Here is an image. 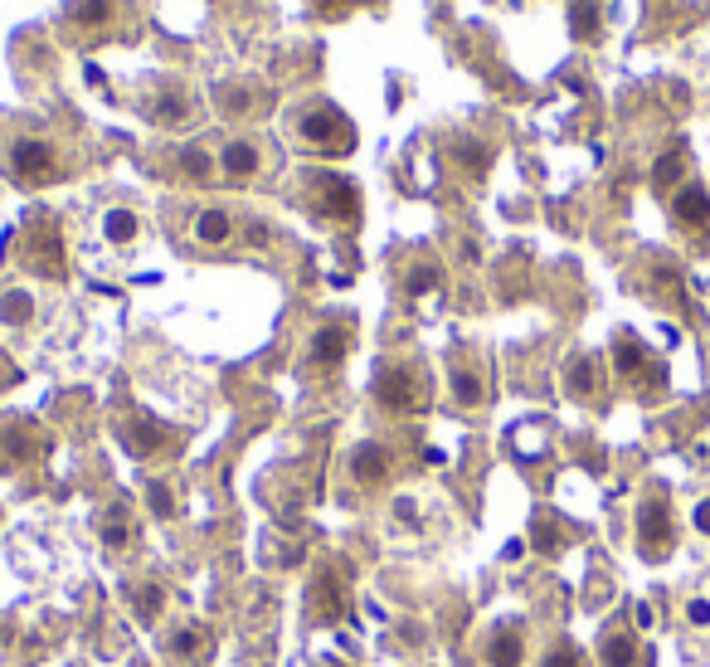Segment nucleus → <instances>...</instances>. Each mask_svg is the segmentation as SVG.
<instances>
[{"mask_svg": "<svg viewBox=\"0 0 710 667\" xmlns=\"http://www.w3.org/2000/svg\"><path fill=\"white\" fill-rule=\"evenodd\" d=\"M151 118L161 122V128H175V122H185V98H181V93H166V98L151 108Z\"/></svg>", "mask_w": 710, "mask_h": 667, "instance_id": "c756f323", "label": "nucleus"}, {"mask_svg": "<svg viewBox=\"0 0 710 667\" xmlns=\"http://www.w3.org/2000/svg\"><path fill=\"white\" fill-rule=\"evenodd\" d=\"M613 366H619V375L628 385H638L642 395H657L666 385V371H662V361L652 356V351L642 347L633 331H619V341H613Z\"/></svg>", "mask_w": 710, "mask_h": 667, "instance_id": "7ed1b4c3", "label": "nucleus"}, {"mask_svg": "<svg viewBox=\"0 0 710 667\" xmlns=\"http://www.w3.org/2000/svg\"><path fill=\"white\" fill-rule=\"evenodd\" d=\"M351 599H346V580L336 566H317L307 580V619L311 623H336L346 619Z\"/></svg>", "mask_w": 710, "mask_h": 667, "instance_id": "39448f33", "label": "nucleus"}, {"mask_svg": "<svg viewBox=\"0 0 710 667\" xmlns=\"http://www.w3.org/2000/svg\"><path fill=\"white\" fill-rule=\"evenodd\" d=\"M457 161H467V171L482 175V171H487V161H492V151L477 147V142H457Z\"/></svg>", "mask_w": 710, "mask_h": 667, "instance_id": "473e14b6", "label": "nucleus"}, {"mask_svg": "<svg viewBox=\"0 0 710 667\" xmlns=\"http://www.w3.org/2000/svg\"><path fill=\"white\" fill-rule=\"evenodd\" d=\"M686 619H691L696 629H706V623H710V599H691V604H686Z\"/></svg>", "mask_w": 710, "mask_h": 667, "instance_id": "c9c22d12", "label": "nucleus"}, {"mask_svg": "<svg viewBox=\"0 0 710 667\" xmlns=\"http://www.w3.org/2000/svg\"><path fill=\"white\" fill-rule=\"evenodd\" d=\"M633 619H638V629H647V623H652V609H647V604H638V609H633Z\"/></svg>", "mask_w": 710, "mask_h": 667, "instance_id": "4c0bfd02", "label": "nucleus"}, {"mask_svg": "<svg viewBox=\"0 0 710 667\" xmlns=\"http://www.w3.org/2000/svg\"><path fill=\"white\" fill-rule=\"evenodd\" d=\"M0 448H5V458H29L39 444H29V429H20V434H10V439L0 444Z\"/></svg>", "mask_w": 710, "mask_h": 667, "instance_id": "f704fd0d", "label": "nucleus"}, {"mask_svg": "<svg viewBox=\"0 0 710 667\" xmlns=\"http://www.w3.org/2000/svg\"><path fill=\"white\" fill-rule=\"evenodd\" d=\"M69 20H73V25H83V29L108 25V20H112V0H73Z\"/></svg>", "mask_w": 710, "mask_h": 667, "instance_id": "aec40b11", "label": "nucleus"}, {"mask_svg": "<svg viewBox=\"0 0 710 667\" xmlns=\"http://www.w3.org/2000/svg\"><path fill=\"white\" fill-rule=\"evenodd\" d=\"M35 317V298L29 293H5L0 298V322H10V327H20V322Z\"/></svg>", "mask_w": 710, "mask_h": 667, "instance_id": "bb28decb", "label": "nucleus"}, {"mask_svg": "<svg viewBox=\"0 0 710 667\" xmlns=\"http://www.w3.org/2000/svg\"><path fill=\"white\" fill-rule=\"evenodd\" d=\"M297 137L307 151L317 156H351L355 151V128L346 112H336L331 102H317V108H307L297 118Z\"/></svg>", "mask_w": 710, "mask_h": 667, "instance_id": "f257e3e1", "label": "nucleus"}, {"mask_svg": "<svg viewBox=\"0 0 710 667\" xmlns=\"http://www.w3.org/2000/svg\"><path fill=\"white\" fill-rule=\"evenodd\" d=\"M98 536H102V546H108L112 556H122V550L132 546V521H127V512H122V507H108V512H102V521H98Z\"/></svg>", "mask_w": 710, "mask_h": 667, "instance_id": "dca6fc26", "label": "nucleus"}, {"mask_svg": "<svg viewBox=\"0 0 710 667\" xmlns=\"http://www.w3.org/2000/svg\"><path fill=\"white\" fill-rule=\"evenodd\" d=\"M351 477L360 487H380L384 477H390V448L384 444H375V439H365V444H355L351 448Z\"/></svg>", "mask_w": 710, "mask_h": 667, "instance_id": "f8f14e48", "label": "nucleus"}, {"mask_svg": "<svg viewBox=\"0 0 710 667\" xmlns=\"http://www.w3.org/2000/svg\"><path fill=\"white\" fill-rule=\"evenodd\" d=\"M521 658H526V629L516 619L497 623L487 633V667H521Z\"/></svg>", "mask_w": 710, "mask_h": 667, "instance_id": "9b49d317", "label": "nucleus"}, {"mask_svg": "<svg viewBox=\"0 0 710 667\" xmlns=\"http://www.w3.org/2000/svg\"><path fill=\"white\" fill-rule=\"evenodd\" d=\"M375 400L394 414H414L428 404V380L409 366H380V375H375Z\"/></svg>", "mask_w": 710, "mask_h": 667, "instance_id": "20e7f679", "label": "nucleus"}, {"mask_svg": "<svg viewBox=\"0 0 710 667\" xmlns=\"http://www.w3.org/2000/svg\"><path fill=\"white\" fill-rule=\"evenodd\" d=\"M146 507H151V517H161V521L175 517V497H171V487H166L161 477H151V483H146Z\"/></svg>", "mask_w": 710, "mask_h": 667, "instance_id": "cd10ccee", "label": "nucleus"}, {"mask_svg": "<svg viewBox=\"0 0 710 667\" xmlns=\"http://www.w3.org/2000/svg\"><path fill=\"white\" fill-rule=\"evenodd\" d=\"M482 375H477V371H467V366H457L453 371V400L457 404H467V410H473V404H482Z\"/></svg>", "mask_w": 710, "mask_h": 667, "instance_id": "b1692460", "label": "nucleus"}, {"mask_svg": "<svg viewBox=\"0 0 710 667\" xmlns=\"http://www.w3.org/2000/svg\"><path fill=\"white\" fill-rule=\"evenodd\" d=\"M102 234H108L112 244H132V239L142 234V220L132 210H108L102 215Z\"/></svg>", "mask_w": 710, "mask_h": 667, "instance_id": "412c9836", "label": "nucleus"}, {"mask_svg": "<svg viewBox=\"0 0 710 667\" xmlns=\"http://www.w3.org/2000/svg\"><path fill=\"white\" fill-rule=\"evenodd\" d=\"M219 166H224V175L229 181H254L258 175V166H264V151L254 147V142H229L224 147V156H219Z\"/></svg>", "mask_w": 710, "mask_h": 667, "instance_id": "ddd939ff", "label": "nucleus"}, {"mask_svg": "<svg viewBox=\"0 0 710 667\" xmlns=\"http://www.w3.org/2000/svg\"><path fill=\"white\" fill-rule=\"evenodd\" d=\"M331 667H341V663H331Z\"/></svg>", "mask_w": 710, "mask_h": 667, "instance_id": "ea45409f", "label": "nucleus"}, {"mask_svg": "<svg viewBox=\"0 0 710 667\" xmlns=\"http://www.w3.org/2000/svg\"><path fill=\"white\" fill-rule=\"evenodd\" d=\"M599 663L603 667H633V663H638V639L613 623V629L603 633V643H599Z\"/></svg>", "mask_w": 710, "mask_h": 667, "instance_id": "4468645a", "label": "nucleus"}, {"mask_svg": "<svg viewBox=\"0 0 710 667\" xmlns=\"http://www.w3.org/2000/svg\"><path fill=\"white\" fill-rule=\"evenodd\" d=\"M171 653L175 658H205L210 653V629L205 623H181L171 639Z\"/></svg>", "mask_w": 710, "mask_h": 667, "instance_id": "a211bd4d", "label": "nucleus"}, {"mask_svg": "<svg viewBox=\"0 0 710 667\" xmlns=\"http://www.w3.org/2000/svg\"><path fill=\"white\" fill-rule=\"evenodd\" d=\"M25 264L45 278H64V248H59V229L49 215H35L29 225V244H25Z\"/></svg>", "mask_w": 710, "mask_h": 667, "instance_id": "6e6552de", "label": "nucleus"}, {"mask_svg": "<svg viewBox=\"0 0 710 667\" xmlns=\"http://www.w3.org/2000/svg\"><path fill=\"white\" fill-rule=\"evenodd\" d=\"M540 667H584V653H579V648H574V643H570V639H560V643H555V648H550V653H546V658H540Z\"/></svg>", "mask_w": 710, "mask_h": 667, "instance_id": "7c9ffc66", "label": "nucleus"}, {"mask_svg": "<svg viewBox=\"0 0 710 667\" xmlns=\"http://www.w3.org/2000/svg\"><path fill=\"white\" fill-rule=\"evenodd\" d=\"M438 283H443V268L428 258V264H414V268H409V278H404V293H409V298H424V293H433Z\"/></svg>", "mask_w": 710, "mask_h": 667, "instance_id": "5701e85b", "label": "nucleus"}, {"mask_svg": "<svg viewBox=\"0 0 710 667\" xmlns=\"http://www.w3.org/2000/svg\"><path fill=\"white\" fill-rule=\"evenodd\" d=\"M229 234H234L229 210H200V220H195V239L200 244H229Z\"/></svg>", "mask_w": 710, "mask_h": 667, "instance_id": "6ab92c4d", "label": "nucleus"}, {"mask_svg": "<svg viewBox=\"0 0 710 667\" xmlns=\"http://www.w3.org/2000/svg\"><path fill=\"white\" fill-rule=\"evenodd\" d=\"M565 390L574 395V400H593V395H599V361L574 356L570 371H565Z\"/></svg>", "mask_w": 710, "mask_h": 667, "instance_id": "2eb2a0df", "label": "nucleus"}, {"mask_svg": "<svg viewBox=\"0 0 710 667\" xmlns=\"http://www.w3.org/2000/svg\"><path fill=\"white\" fill-rule=\"evenodd\" d=\"M691 521H696V531H701V536H710V497H706V502H696Z\"/></svg>", "mask_w": 710, "mask_h": 667, "instance_id": "e433bc0d", "label": "nucleus"}, {"mask_svg": "<svg viewBox=\"0 0 710 667\" xmlns=\"http://www.w3.org/2000/svg\"><path fill=\"white\" fill-rule=\"evenodd\" d=\"M317 5H321V10H351L355 0H317Z\"/></svg>", "mask_w": 710, "mask_h": 667, "instance_id": "58836bf2", "label": "nucleus"}, {"mask_svg": "<svg viewBox=\"0 0 710 667\" xmlns=\"http://www.w3.org/2000/svg\"><path fill=\"white\" fill-rule=\"evenodd\" d=\"M181 166H185V175H191V181H210V156H205L200 147L181 151Z\"/></svg>", "mask_w": 710, "mask_h": 667, "instance_id": "72a5a7b5", "label": "nucleus"}, {"mask_svg": "<svg viewBox=\"0 0 710 667\" xmlns=\"http://www.w3.org/2000/svg\"><path fill=\"white\" fill-rule=\"evenodd\" d=\"M672 220L686 229V234H710V191L706 185H682L672 195Z\"/></svg>", "mask_w": 710, "mask_h": 667, "instance_id": "9d476101", "label": "nucleus"}, {"mask_svg": "<svg viewBox=\"0 0 710 667\" xmlns=\"http://www.w3.org/2000/svg\"><path fill=\"white\" fill-rule=\"evenodd\" d=\"M132 609H137L142 623H156L161 619V609H166V590L161 585H137L132 590Z\"/></svg>", "mask_w": 710, "mask_h": 667, "instance_id": "4be33fe9", "label": "nucleus"}, {"mask_svg": "<svg viewBox=\"0 0 710 667\" xmlns=\"http://www.w3.org/2000/svg\"><path fill=\"white\" fill-rule=\"evenodd\" d=\"M351 351V327L346 322H321L317 337L307 341V366L311 371H336Z\"/></svg>", "mask_w": 710, "mask_h": 667, "instance_id": "1a4fd4ad", "label": "nucleus"}, {"mask_svg": "<svg viewBox=\"0 0 710 667\" xmlns=\"http://www.w3.org/2000/svg\"><path fill=\"white\" fill-rule=\"evenodd\" d=\"M311 205H317L327 220L336 225H355L360 220V191L336 171H317L311 175Z\"/></svg>", "mask_w": 710, "mask_h": 667, "instance_id": "423d86ee", "label": "nucleus"}, {"mask_svg": "<svg viewBox=\"0 0 710 667\" xmlns=\"http://www.w3.org/2000/svg\"><path fill=\"white\" fill-rule=\"evenodd\" d=\"M215 98H219V112H224V118H244V112L254 108V88H219Z\"/></svg>", "mask_w": 710, "mask_h": 667, "instance_id": "c85d7f7f", "label": "nucleus"}, {"mask_svg": "<svg viewBox=\"0 0 710 667\" xmlns=\"http://www.w3.org/2000/svg\"><path fill=\"white\" fill-rule=\"evenodd\" d=\"M682 171H686V156H682V151L657 156V166H652V185H657V191H672V185L682 181Z\"/></svg>", "mask_w": 710, "mask_h": 667, "instance_id": "a878e982", "label": "nucleus"}, {"mask_svg": "<svg viewBox=\"0 0 710 667\" xmlns=\"http://www.w3.org/2000/svg\"><path fill=\"white\" fill-rule=\"evenodd\" d=\"M161 444H166V429H161V424H151V420H137L127 429V448H132V453H156Z\"/></svg>", "mask_w": 710, "mask_h": 667, "instance_id": "393cba45", "label": "nucleus"}, {"mask_svg": "<svg viewBox=\"0 0 710 667\" xmlns=\"http://www.w3.org/2000/svg\"><path fill=\"white\" fill-rule=\"evenodd\" d=\"M10 171H15V181H54L59 175V151L49 147L45 137H20L15 147H10Z\"/></svg>", "mask_w": 710, "mask_h": 667, "instance_id": "0eeeda50", "label": "nucleus"}, {"mask_svg": "<svg viewBox=\"0 0 710 667\" xmlns=\"http://www.w3.org/2000/svg\"><path fill=\"white\" fill-rule=\"evenodd\" d=\"M570 29H574V39H579V45H593V39L603 35L599 5H593V0H574V5H570Z\"/></svg>", "mask_w": 710, "mask_h": 667, "instance_id": "f3484780", "label": "nucleus"}, {"mask_svg": "<svg viewBox=\"0 0 710 667\" xmlns=\"http://www.w3.org/2000/svg\"><path fill=\"white\" fill-rule=\"evenodd\" d=\"M530 536H536V546H540V550H560L565 531L555 526V517H536V531H530Z\"/></svg>", "mask_w": 710, "mask_h": 667, "instance_id": "2f4dec72", "label": "nucleus"}, {"mask_svg": "<svg viewBox=\"0 0 710 667\" xmlns=\"http://www.w3.org/2000/svg\"><path fill=\"white\" fill-rule=\"evenodd\" d=\"M676 546V521L666 493H647L638 502V550L642 560H666V550Z\"/></svg>", "mask_w": 710, "mask_h": 667, "instance_id": "f03ea898", "label": "nucleus"}]
</instances>
